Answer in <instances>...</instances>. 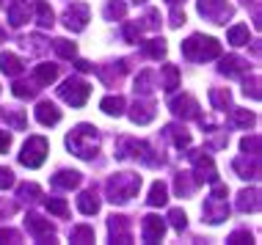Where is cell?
Segmentation results:
<instances>
[{
    "instance_id": "1",
    "label": "cell",
    "mask_w": 262,
    "mask_h": 245,
    "mask_svg": "<svg viewBox=\"0 0 262 245\" xmlns=\"http://www.w3.org/2000/svg\"><path fill=\"white\" fill-rule=\"evenodd\" d=\"M67 149L80 160L97 157V152H100V132H97V127L94 124H77L75 130H69Z\"/></svg>"
},
{
    "instance_id": "2",
    "label": "cell",
    "mask_w": 262,
    "mask_h": 245,
    "mask_svg": "<svg viewBox=\"0 0 262 245\" xmlns=\"http://www.w3.org/2000/svg\"><path fill=\"white\" fill-rule=\"evenodd\" d=\"M141 190V177L138 174H113V177L105 182V195H108L111 204H127L130 199H136Z\"/></svg>"
},
{
    "instance_id": "3",
    "label": "cell",
    "mask_w": 262,
    "mask_h": 245,
    "mask_svg": "<svg viewBox=\"0 0 262 245\" xmlns=\"http://www.w3.org/2000/svg\"><path fill=\"white\" fill-rule=\"evenodd\" d=\"M124 157H136L138 163H144L146 168L163 165L160 152L152 149V143H146V141H133V138H119V143H116V160H124Z\"/></svg>"
},
{
    "instance_id": "4",
    "label": "cell",
    "mask_w": 262,
    "mask_h": 245,
    "mask_svg": "<svg viewBox=\"0 0 262 245\" xmlns=\"http://www.w3.org/2000/svg\"><path fill=\"white\" fill-rule=\"evenodd\" d=\"M182 55H185L188 61L202 64V61L218 58V55H221V44H218V39H212V36L193 33V36H188L185 41H182Z\"/></svg>"
},
{
    "instance_id": "5",
    "label": "cell",
    "mask_w": 262,
    "mask_h": 245,
    "mask_svg": "<svg viewBox=\"0 0 262 245\" xmlns=\"http://www.w3.org/2000/svg\"><path fill=\"white\" fill-rule=\"evenodd\" d=\"M226 195H229L226 185L212 182V193L204 199V207H202L204 220L212 223V226H218V223H224L226 218H229V201H226Z\"/></svg>"
},
{
    "instance_id": "6",
    "label": "cell",
    "mask_w": 262,
    "mask_h": 245,
    "mask_svg": "<svg viewBox=\"0 0 262 245\" xmlns=\"http://www.w3.org/2000/svg\"><path fill=\"white\" fill-rule=\"evenodd\" d=\"M89 94H91V86L80 78H67L58 88V96L67 105H72V108H83L86 100H89Z\"/></svg>"
},
{
    "instance_id": "7",
    "label": "cell",
    "mask_w": 262,
    "mask_h": 245,
    "mask_svg": "<svg viewBox=\"0 0 262 245\" xmlns=\"http://www.w3.org/2000/svg\"><path fill=\"white\" fill-rule=\"evenodd\" d=\"M196 9L212 25H226V19H232V14H235V9L226 0H196Z\"/></svg>"
},
{
    "instance_id": "8",
    "label": "cell",
    "mask_w": 262,
    "mask_h": 245,
    "mask_svg": "<svg viewBox=\"0 0 262 245\" xmlns=\"http://www.w3.org/2000/svg\"><path fill=\"white\" fill-rule=\"evenodd\" d=\"M47 157V141L41 135H31L23 146V155H19V163L25 168H39Z\"/></svg>"
},
{
    "instance_id": "9",
    "label": "cell",
    "mask_w": 262,
    "mask_h": 245,
    "mask_svg": "<svg viewBox=\"0 0 262 245\" xmlns=\"http://www.w3.org/2000/svg\"><path fill=\"white\" fill-rule=\"evenodd\" d=\"M25 229L28 234L33 237L36 242H55V229L47 218H41L36 212H28L25 215Z\"/></svg>"
},
{
    "instance_id": "10",
    "label": "cell",
    "mask_w": 262,
    "mask_h": 245,
    "mask_svg": "<svg viewBox=\"0 0 262 245\" xmlns=\"http://www.w3.org/2000/svg\"><path fill=\"white\" fill-rule=\"evenodd\" d=\"M89 17H91V11H89L86 3H72V6H67V11L61 14V22L67 25L72 33H80L83 28L89 25Z\"/></svg>"
},
{
    "instance_id": "11",
    "label": "cell",
    "mask_w": 262,
    "mask_h": 245,
    "mask_svg": "<svg viewBox=\"0 0 262 245\" xmlns=\"http://www.w3.org/2000/svg\"><path fill=\"white\" fill-rule=\"evenodd\" d=\"M190 163H193L196 174L193 177L199 182H218V171H215V163H212L210 155H204V152H190Z\"/></svg>"
},
{
    "instance_id": "12",
    "label": "cell",
    "mask_w": 262,
    "mask_h": 245,
    "mask_svg": "<svg viewBox=\"0 0 262 245\" xmlns=\"http://www.w3.org/2000/svg\"><path fill=\"white\" fill-rule=\"evenodd\" d=\"M108 237H111V242L130 245V242H133L130 220H127L124 215H111V218H108Z\"/></svg>"
},
{
    "instance_id": "13",
    "label": "cell",
    "mask_w": 262,
    "mask_h": 245,
    "mask_svg": "<svg viewBox=\"0 0 262 245\" xmlns=\"http://www.w3.org/2000/svg\"><path fill=\"white\" fill-rule=\"evenodd\" d=\"M168 108H171V113L177 116V118H199L202 113H199V102L193 100L190 94H182V96H174L171 102H168Z\"/></svg>"
},
{
    "instance_id": "14",
    "label": "cell",
    "mask_w": 262,
    "mask_h": 245,
    "mask_svg": "<svg viewBox=\"0 0 262 245\" xmlns=\"http://www.w3.org/2000/svg\"><path fill=\"white\" fill-rule=\"evenodd\" d=\"M163 234H166V220L160 215H146L144 223H141V240L144 242H160Z\"/></svg>"
},
{
    "instance_id": "15",
    "label": "cell",
    "mask_w": 262,
    "mask_h": 245,
    "mask_svg": "<svg viewBox=\"0 0 262 245\" xmlns=\"http://www.w3.org/2000/svg\"><path fill=\"white\" fill-rule=\"evenodd\" d=\"M155 118V102L149 96H138L130 108V121L133 124H149Z\"/></svg>"
},
{
    "instance_id": "16",
    "label": "cell",
    "mask_w": 262,
    "mask_h": 245,
    "mask_svg": "<svg viewBox=\"0 0 262 245\" xmlns=\"http://www.w3.org/2000/svg\"><path fill=\"white\" fill-rule=\"evenodd\" d=\"M232 168L237 171L240 179H259V155H243L237 157Z\"/></svg>"
},
{
    "instance_id": "17",
    "label": "cell",
    "mask_w": 262,
    "mask_h": 245,
    "mask_svg": "<svg viewBox=\"0 0 262 245\" xmlns=\"http://www.w3.org/2000/svg\"><path fill=\"white\" fill-rule=\"evenodd\" d=\"M33 14V6L28 0H9V22L11 28H23Z\"/></svg>"
},
{
    "instance_id": "18",
    "label": "cell",
    "mask_w": 262,
    "mask_h": 245,
    "mask_svg": "<svg viewBox=\"0 0 262 245\" xmlns=\"http://www.w3.org/2000/svg\"><path fill=\"white\" fill-rule=\"evenodd\" d=\"M218 72L226 75V78H243L249 72V61H243L240 55H226V58H221Z\"/></svg>"
},
{
    "instance_id": "19",
    "label": "cell",
    "mask_w": 262,
    "mask_h": 245,
    "mask_svg": "<svg viewBox=\"0 0 262 245\" xmlns=\"http://www.w3.org/2000/svg\"><path fill=\"white\" fill-rule=\"evenodd\" d=\"M196 187H199V179L190 171H180L174 177V193L180 195V199H190V195L196 193Z\"/></svg>"
},
{
    "instance_id": "20",
    "label": "cell",
    "mask_w": 262,
    "mask_h": 245,
    "mask_svg": "<svg viewBox=\"0 0 262 245\" xmlns=\"http://www.w3.org/2000/svg\"><path fill=\"white\" fill-rule=\"evenodd\" d=\"M36 121H39V124H45V127H53V124H58V121H61V110L55 108L50 100L39 102V105H36Z\"/></svg>"
},
{
    "instance_id": "21",
    "label": "cell",
    "mask_w": 262,
    "mask_h": 245,
    "mask_svg": "<svg viewBox=\"0 0 262 245\" xmlns=\"http://www.w3.org/2000/svg\"><path fill=\"white\" fill-rule=\"evenodd\" d=\"M163 132H166V138L177 146V149H188L190 146V132L182 127V124H166Z\"/></svg>"
},
{
    "instance_id": "22",
    "label": "cell",
    "mask_w": 262,
    "mask_h": 245,
    "mask_svg": "<svg viewBox=\"0 0 262 245\" xmlns=\"http://www.w3.org/2000/svg\"><path fill=\"white\" fill-rule=\"evenodd\" d=\"M77 209H80L83 215H97L100 212V195H97L94 187H91V190H83L80 195H77Z\"/></svg>"
},
{
    "instance_id": "23",
    "label": "cell",
    "mask_w": 262,
    "mask_h": 245,
    "mask_svg": "<svg viewBox=\"0 0 262 245\" xmlns=\"http://www.w3.org/2000/svg\"><path fill=\"white\" fill-rule=\"evenodd\" d=\"M50 182H53V187H58V190H75V187H80L83 177L77 171H58Z\"/></svg>"
},
{
    "instance_id": "24",
    "label": "cell",
    "mask_w": 262,
    "mask_h": 245,
    "mask_svg": "<svg viewBox=\"0 0 262 245\" xmlns=\"http://www.w3.org/2000/svg\"><path fill=\"white\" fill-rule=\"evenodd\" d=\"M160 88L168 91V94H174V91L180 88V69L171 66V64L160 66Z\"/></svg>"
},
{
    "instance_id": "25",
    "label": "cell",
    "mask_w": 262,
    "mask_h": 245,
    "mask_svg": "<svg viewBox=\"0 0 262 245\" xmlns=\"http://www.w3.org/2000/svg\"><path fill=\"white\" fill-rule=\"evenodd\" d=\"M235 207L240 209V212H257L259 209V190L257 187H251V190H240Z\"/></svg>"
},
{
    "instance_id": "26",
    "label": "cell",
    "mask_w": 262,
    "mask_h": 245,
    "mask_svg": "<svg viewBox=\"0 0 262 245\" xmlns=\"http://www.w3.org/2000/svg\"><path fill=\"white\" fill-rule=\"evenodd\" d=\"M23 69H25L23 58H17L14 53H3V55H0V72H3V75L17 78V75H23Z\"/></svg>"
},
{
    "instance_id": "27",
    "label": "cell",
    "mask_w": 262,
    "mask_h": 245,
    "mask_svg": "<svg viewBox=\"0 0 262 245\" xmlns=\"http://www.w3.org/2000/svg\"><path fill=\"white\" fill-rule=\"evenodd\" d=\"M33 11H36V22H39V28H53L55 25V14H53V9H50V3L47 0H36L33 3Z\"/></svg>"
},
{
    "instance_id": "28",
    "label": "cell",
    "mask_w": 262,
    "mask_h": 245,
    "mask_svg": "<svg viewBox=\"0 0 262 245\" xmlns=\"http://www.w3.org/2000/svg\"><path fill=\"white\" fill-rule=\"evenodd\" d=\"M55 78H58V66H55V64L33 66V80H36V86H50Z\"/></svg>"
},
{
    "instance_id": "29",
    "label": "cell",
    "mask_w": 262,
    "mask_h": 245,
    "mask_svg": "<svg viewBox=\"0 0 262 245\" xmlns=\"http://www.w3.org/2000/svg\"><path fill=\"white\" fill-rule=\"evenodd\" d=\"M3 121L9 124L11 130H25L28 127V116H25V110H19V108H3Z\"/></svg>"
},
{
    "instance_id": "30",
    "label": "cell",
    "mask_w": 262,
    "mask_h": 245,
    "mask_svg": "<svg viewBox=\"0 0 262 245\" xmlns=\"http://www.w3.org/2000/svg\"><path fill=\"white\" fill-rule=\"evenodd\" d=\"M146 204H149V207H166L168 204V187H166V182L158 179L149 187V199H146Z\"/></svg>"
},
{
    "instance_id": "31",
    "label": "cell",
    "mask_w": 262,
    "mask_h": 245,
    "mask_svg": "<svg viewBox=\"0 0 262 245\" xmlns=\"http://www.w3.org/2000/svg\"><path fill=\"white\" fill-rule=\"evenodd\" d=\"M141 53H144L146 58H152V61H160V58H166V41L163 39H149V41L141 44Z\"/></svg>"
},
{
    "instance_id": "32",
    "label": "cell",
    "mask_w": 262,
    "mask_h": 245,
    "mask_svg": "<svg viewBox=\"0 0 262 245\" xmlns=\"http://www.w3.org/2000/svg\"><path fill=\"white\" fill-rule=\"evenodd\" d=\"M17 199L23 201V204H33V201L41 199V187L36 182H25V185L17 187Z\"/></svg>"
},
{
    "instance_id": "33",
    "label": "cell",
    "mask_w": 262,
    "mask_h": 245,
    "mask_svg": "<svg viewBox=\"0 0 262 245\" xmlns=\"http://www.w3.org/2000/svg\"><path fill=\"white\" fill-rule=\"evenodd\" d=\"M100 108H102L108 116H122V113H124V108H127V102H124V96L111 94V96H105V100L100 102Z\"/></svg>"
},
{
    "instance_id": "34",
    "label": "cell",
    "mask_w": 262,
    "mask_h": 245,
    "mask_svg": "<svg viewBox=\"0 0 262 245\" xmlns=\"http://www.w3.org/2000/svg\"><path fill=\"white\" fill-rule=\"evenodd\" d=\"M36 80L33 83H28V80H14V86H11V94L17 96V100H33L36 96Z\"/></svg>"
},
{
    "instance_id": "35",
    "label": "cell",
    "mask_w": 262,
    "mask_h": 245,
    "mask_svg": "<svg viewBox=\"0 0 262 245\" xmlns=\"http://www.w3.org/2000/svg\"><path fill=\"white\" fill-rule=\"evenodd\" d=\"M210 102L215 110H229L232 105V94L226 88H210Z\"/></svg>"
},
{
    "instance_id": "36",
    "label": "cell",
    "mask_w": 262,
    "mask_h": 245,
    "mask_svg": "<svg viewBox=\"0 0 262 245\" xmlns=\"http://www.w3.org/2000/svg\"><path fill=\"white\" fill-rule=\"evenodd\" d=\"M226 39H229V44H235V47L249 44V25H232L229 33H226Z\"/></svg>"
},
{
    "instance_id": "37",
    "label": "cell",
    "mask_w": 262,
    "mask_h": 245,
    "mask_svg": "<svg viewBox=\"0 0 262 245\" xmlns=\"http://www.w3.org/2000/svg\"><path fill=\"white\" fill-rule=\"evenodd\" d=\"M254 121H257V116H254L251 110H243V108H232V127H246V130H249Z\"/></svg>"
},
{
    "instance_id": "38",
    "label": "cell",
    "mask_w": 262,
    "mask_h": 245,
    "mask_svg": "<svg viewBox=\"0 0 262 245\" xmlns=\"http://www.w3.org/2000/svg\"><path fill=\"white\" fill-rule=\"evenodd\" d=\"M152 83H155V72H141L138 78H136V94L138 96H149L152 94Z\"/></svg>"
},
{
    "instance_id": "39",
    "label": "cell",
    "mask_w": 262,
    "mask_h": 245,
    "mask_svg": "<svg viewBox=\"0 0 262 245\" xmlns=\"http://www.w3.org/2000/svg\"><path fill=\"white\" fill-rule=\"evenodd\" d=\"M53 50L58 53L61 58L72 61L75 55H77V44H75V41H69V39H55V41H53Z\"/></svg>"
},
{
    "instance_id": "40",
    "label": "cell",
    "mask_w": 262,
    "mask_h": 245,
    "mask_svg": "<svg viewBox=\"0 0 262 245\" xmlns=\"http://www.w3.org/2000/svg\"><path fill=\"white\" fill-rule=\"evenodd\" d=\"M45 207H47V212L58 215V218H67V215H69V207H67V201H63V199H58V195H50V199H45Z\"/></svg>"
},
{
    "instance_id": "41",
    "label": "cell",
    "mask_w": 262,
    "mask_h": 245,
    "mask_svg": "<svg viewBox=\"0 0 262 245\" xmlns=\"http://www.w3.org/2000/svg\"><path fill=\"white\" fill-rule=\"evenodd\" d=\"M69 240L72 242H94V229L91 226H86V223H83V226H75L72 232H69Z\"/></svg>"
},
{
    "instance_id": "42",
    "label": "cell",
    "mask_w": 262,
    "mask_h": 245,
    "mask_svg": "<svg viewBox=\"0 0 262 245\" xmlns=\"http://www.w3.org/2000/svg\"><path fill=\"white\" fill-rule=\"evenodd\" d=\"M124 14H127V3H124V0H111V3L105 6V19H111V22H113V19H122Z\"/></svg>"
},
{
    "instance_id": "43",
    "label": "cell",
    "mask_w": 262,
    "mask_h": 245,
    "mask_svg": "<svg viewBox=\"0 0 262 245\" xmlns=\"http://www.w3.org/2000/svg\"><path fill=\"white\" fill-rule=\"evenodd\" d=\"M168 220H171V226L177 229V232H182V229L188 226V215L182 212L180 207H174V209H168Z\"/></svg>"
},
{
    "instance_id": "44",
    "label": "cell",
    "mask_w": 262,
    "mask_h": 245,
    "mask_svg": "<svg viewBox=\"0 0 262 245\" xmlns=\"http://www.w3.org/2000/svg\"><path fill=\"white\" fill-rule=\"evenodd\" d=\"M240 149H243V155H259V135H246L240 141Z\"/></svg>"
},
{
    "instance_id": "45",
    "label": "cell",
    "mask_w": 262,
    "mask_h": 245,
    "mask_svg": "<svg viewBox=\"0 0 262 245\" xmlns=\"http://www.w3.org/2000/svg\"><path fill=\"white\" fill-rule=\"evenodd\" d=\"M23 47H25V50H31V53H45L47 50V41L45 39H41V36H28L25 41H23Z\"/></svg>"
},
{
    "instance_id": "46",
    "label": "cell",
    "mask_w": 262,
    "mask_h": 245,
    "mask_svg": "<svg viewBox=\"0 0 262 245\" xmlns=\"http://www.w3.org/2000/svg\"><path fill=\"white\" fill-rule=\"evenodd\" d=\"M243 94L251 96V100H259V78L257 75L251 80H243Z\"/></svg>"
},
{
    "instance_id": "47",
    "label": "cell",
    "mask_w": 262,
    "mask_h": 245,
    "mask_svg": "<svg viewBox=\"0 0 262 245\" xmlns=\"http://www.w3.org/2000/svg\"><path fill=\"white\" fill-rule=\"evenodd\" d=\"M124 39L130 41V44H138L141 41V25L138 22H127L124 25Z\"/></svg>"
},
{
    "instance_id": "48",
    "label": "cell",
    "mask_w": 262,
    "mask_h": 245,
    "mask_svg": "<svg viewBox=\"0 0 262 245\" xmlns=\"http://www.w3.org/2000/svg\"><path fill=\"white\" fill-rule=\"evenodd\" d=\"M0 242H23V234L17 229H0Z\"/></svg>"
},
{
    "instance_id": "49",
    "label": "cell",
    "mask_w": 262,
    "mask_h": 245,
    "mask_svg": "<svg viewBox=\"0 0 262 245\" xmlns=\"http://www.w3.org/2000/svg\"><path fill=\"white\" fill-rule=\"evenodd\" d=\"M11 185H14V171L0 165V190H6V187H11Z\"/></svg>"
},
{
    "instance_id": "50",
    "label": "cell",
    "mask_w": 262,
    "mask_h": 245,
    "mask_svg": "<svg viewBox=\"0 0 262 245\" xmlns=\"http://www.w3.org/2000/svg\"><path fill=\"white\" fill-rule=\"evenodd\" d=\"M14 212H17V204H14V201H6V199H0V220L11 218Z\"/></svg>"
},
{
    "instance_id": "51",
    "label": "cell",
    "mask_w": 262,
    "mask_h": 245,
    "mask_svg": "<svg viewBox=\"0 0 262 245\" xmlns=\"http://www.w3.org/2000/svg\"><path fill=\"white\" fill-rule=\"evenodd\" d=\"M144 28H160V11H155V9H149L146 11V17H144Z\"/></svg>"
},
{
    "instance_id": "52",
    "label": "cell",
    "mask_w": 262,
    "mask_h": 245,
    "mask_svg": "<svg viewBox=\"0 0 262 245\" xmlns=\"http://www.w3.org/2000/svg\"><path fill=\"white\" fill-rule=\"evenodd\" d=\"M171 22H168V25H171V28H180V25H185V11H180V6H171Z\"/></svg>"
},
{
    "instance_id": "53",
    "label": "cell",
    "mask_w": 262,
    "mask_h": 245,
    "mask_svg": "<svg viewBox=\"0 0 262 245\" xmlns=\"http://www.w3.org/2000/svg\"><path fill=\"white\" fill-rule=\"evenodd\" d=\"M254 237L249 234V232H243V229H240V232H235V234H229V240L226 242H251Z\"/></svg>"
},
{
    "instance_id": "54",
    "label": "cell",
    "mask_w": 262,
    "mask_h": 245,
    "mask_svg": "<svg viewBox=\"0 0 262 245\" xmlns=\"http://www.w3.org/2000/svg\"><path fill=\"white\" fill-rule=\"evenodd\" d=\"M9 149H11V135L9 132H0V155H6Z\"/></svg>"
},
{
    "instance_id": "55",
    "label": "cell",
    "mask_w": 262,
    "mask_h": 245,
    "mask_svg": "<svg viewBox=\"0 0 262 245\" xmlns=\"http://www.w3.org/2000/svg\"><path fill=\"white\" fill-rule=\"evenodd\" d=\"M75 66H77V72H94V66H91L89 61H77Z\"/></svg>"
},
{
    "instance_id": "56",
    "label": "cell",
    "mask_w": 262,
    "mask_h": 245,
    "mask_svg": "<svg viewBox=\"0 0 262 245\" xmlns=\"http://www.w3.org/2000/svg\"><path fill=\"white\" fill-rule=\"evenodd\" d=\"M168 6H180V3H185V0H166Z\"/></svg>"
},
{
    "instance_id": "57",
    "label": "cell",
    "mask_w": 262,
    "mask_h": 245,
    "mask_svg": "<svg viewBox=\"0 0 262 245\" xmlns=\"http://www.w3.org/2000/svg\"><path fill=\"white\" fill-rule=\"evenodd\" d=\"M6 39V33H3V28H0V41H3Z\"/></svg>"
},
{
    "instance_id": "58",
    "label": "cell",
    "mask_w": 262,
    "mask_h": 245,
    "mask_svg": "<svg viewBox=\"0 0 262 245\" xmlns=\"http://www.w3.org/2000/svg\"><path fill=\"white\" fill-rule=\"evenodd\" d=\"M136 3H144V0H136Z\"/></svg>"
}]
</instances>
